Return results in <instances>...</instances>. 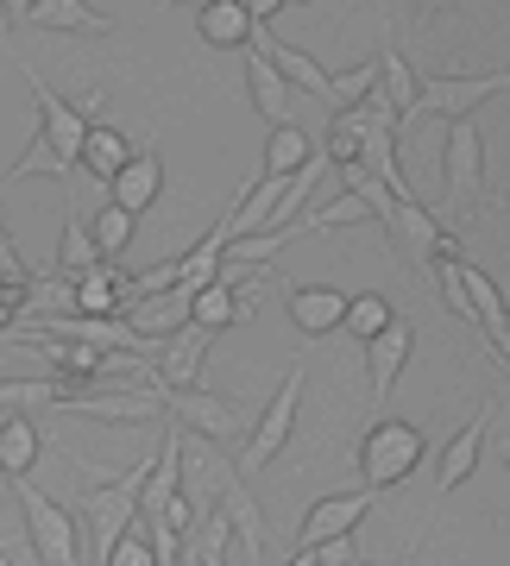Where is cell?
I'll return each mask as SVG.
<instances>
[{"label":"cell","mask_w":510,"mask_h":566,"mask_svg":"<svg viewBox=\"0 0 510 566\" xmlns=\"http://www.w3.org/2000/svg\"><path fill=\"white\" fill-rule=\"evenodd\" d=\"M152 460H158V447L139 453L126 472H114V479H102V485L82 491V516H89V554H82V566H102L107 554H114V542L139 523V491H145Z\"/></svg>","instance_id":"cell-1"},{"label":"cell","mask_w":510,"mask_h":566,"mask_svg":"<svg viewBox=\"0 0 510 566\" xmlns=\"http://www.w3.org/2000/svg\"><path fill=\"white\" fill-rule=\"evenodd\" d=\"M423 447H429V434H423L416 422L378 416V422L360 434V447H353V465H360V491H391V485H404L409 472L423 465Z\"/></svg>","instance_id":"cell-2"},{"label":"cell","mask_w":510,"mask_h":566,"mask_svg":"<svg viewBox=\"0 0 510 566\" xmlns=\"http://www.w3.org/2000/svg\"><path fill=\"white\" fill-rule=\"evenodd\" d=\"M510 88V70H486V76H416V102L409 114L397 120V139H409L423 120H472L491 95H504Z\"/></svg>","instance_id":"cell-3"},{"label":"cell","mask_w":510,"mask_h":566,"mask_svg":"<svg viewBox=\"0 0 510 566\" xmlns=\"http://www.w3.org/2000/svg\"><path fill=\"white\" fill-rule=\"evenodd\" d=\"M303 385H309V371H303V359L284 371V385L271 390V403L252 416V428H246V441H240V460H233V472H266L278 453L290 447V434H296V403H303Z\"/></svg>","instance_id":"cell-4"},{"label":"cell","mask_w":510,"mask_h":566,"mask_svg":"<svg viewBox=\"0 0 510 566\" xmlns=\"http://www.w3.org/2000/svg\"><path fill=\"white\" fill-rule=\"evenodd\" d=\"M13 497H20V516H25V542L39 554V566H82V523L58 497H44L32 479H7Z\"/></svg>","instance_id":"cell-5"},{"label":"cell","mask_w":510,"mask_h":566,"mask_svg":"<svg viewBox=\"0 0 510 566\" xmlns=\"http://www.w3.org/2000/svg\"><path fill=\"white\" fill-rule=\"evenodd\" d=\"M158 403H164V422H177L184 434L215 441V447H240L246 428H252V416H246L240 403L215 397L208 385H196V390H158Z\"/></svg>","instance_id":"cell-6"},{"label":"cell","mask_w":510,"mask_h":566,"mask_svg":"<svg viewBox=\"0 0 510 566\" xmlns=\"http://www.w3.org/2000/svg\"><path fill=\"white\" fill-rule=\"evenodd\" d=\"M385 233H391V252H397L404 264H416V271H435L441 259H454V240H448V227L435 221L429 208L416 202V196H404V202L391 208Z\"/></svg>","instance_id":"cell-7"},{"label":"cell","mask_w":510,"mask_h":566,"mask_svg":"<svg viewBox=\"0 0 510 566\" xmlns=\"http://www.w3.org/2000/svg\"><path fill=\"white\" fill-rule=\"evenodd\" d=\"M441 170H448V208H479L491 196V182H486V139H479V126H472V120H448Z\"/></svg>","instance_id":"cell-8"},{"label":"cell","mask_w":510,"mask_h":566,"mask_svg":"<svg viewBox=\"0 0 510 566\" xmlns=\"http://www.w3.org/2000/svg\"><path fill=\"white\" fill-rule=\"evenodd\" d=\"M208 346H215V334L184 322L170 340H158V353H152V385L158 390H196L202 385V365H208Z\"/></svg>","instance_id":"cell-9"},{"label":"cell","mask_w":510,"mask_h":566,"mask_svg":"<svg viewBox=\"0 0 510 566\" xmlns=\"http://www.w3.org/2000/svg\"><path fill=\"white\" fill-rule=\"evenodd\" d=\"M372 504H378V491H334V497H315L309 516L296 523V547H322V542H341V535H360Z\"/></svg>","instance_id":"cell-10"},{"label":"cell","mask_w":510,"mask_h":566,"mask_svg":"<svg viewBox=\"0 0 510 566\" xmlns=\"http://www.w3.org/2000/svg\"><path fill=\"white\" fill-rule=\"evenodd\" d=\"M20 70H25V88H32V102H39V139H51L63 151V158L76 164V151H82V133H89V120H82V107L76 102H63L58 88L32 70V63L20 57Z\"/></svg>","instance_id":"cell-11"},{"label":"cell","mask_w":510,"mask_h":566,"mask_svg":"<svg viewBox=\"0 0 510 566\" xmlns=\"http://www.w3.org/2000/svg\"><path fill=\"white\" fill-rule=\"evenodd\" d=\"M246 51H252V44H246ZM246 95H252V107H259L271 126H296V114H303V95L278 76V63H271L266 51L246 57Z\"/></svg>","instance_id":"cell-12"},{"label":"cell","mask_w":510,"mask_h":566,"mask_svg":"<svg viewBox=\"0 0 510 566\" xmlns=\"http://www.w3.org/2000/svg\"><path fill=\"white\" fill-rule=\"evenodd\" d=\"M158 196H164V158H158V151H133V158H126L121 170L107 177V202L126 208L133 221H139L145 208L158 202Z\"/></svg>","instance_id":"cell-13"},{"label":"cell","mask_w":510,"mask_h":566,"mask_svg":"<svg viewBox=\"0 0 510 566\" xmlns=\"http://www.w3.org/2000/svg\"><path fill=\"white\" fill-rule=\"evenodd\" d=\"M416 353V327L409 322H385L378 334L366 340V371H372V403H385L391 390H397V371L409 365Z\"/></svg>","instance_id":"cell-14"},{"label":"cell","mask_w":510,"mask_h":566,"mask_svg":"<svg viewBox=\"0 0 510 566\" xmlns=\"http://www.w3.org/2000/svg\"><path fill=\"white\" fill-rule=\"evenodd\" d=\"M491 416H498V403H479V416H472V422H460V434H448V447H441V472H435V485H441V491L467 485L472 472H479V453H486Z\"/></svg>","instance_id":"cell-15"},{"label":"cell","mask_w":510,"mask_h":566,"mask_svg":"<svg viewBox=\"0 0 510 566\" xmlns=\"http://www.w3.org/2000/svg\"><path fill=\"white\" fill-rule=\"evenodd\" d=\"M215 510L227 516V528H233V542H240L246 566L266 560V516H259V504H252V491H246V479L233 472L221 485V497H215Z\"/></svg>","instance_id":"cell-16"},{"label":"cell","mask_w":510,"mask_h":566,"mask_svg":"<svg viewBox=\"0 0 510 566\" xmlns=\"http://www.w3.org/2000/svg\"><path fill=\"white\" fill-rule=\"evenodd\" d=\"M25 25H39V32H70V39H107V32H114V13L89 7V0H32Z\"/></svg>","instance_id":"cell-17"},{"label":"cell","mask_w":510,"mask_h":566,"mask_svg":"<svg viewBox=\"0 0 510 566\" xmlns=\"http://www.w3.org/2000/svg\"><path fill=\"white\" fill-rule=\"evenodd\" d=\"M121 322L133 327L145 346H158V340H170V334L189 322V296H184V290H164V296H133V303L121 308Z\"/></svg>","instance_id":"cell-18"},{"label":"cell","mask_w":510,"mask_h":566,"mask_svg":"<svg viewBox=\"0 0 510 566\" xmlns=\"http://www.w3.org/2000/svg\"><path fill=\"white\" fill-rule=\"evenodd\" d=\"M290 322L303 327L309 340L315 334H334L341 315H347V290H334V283H290Z\"/></svg>","instance_id":"cell-19"},{"label":"cell","mask_w":510,"mask_h":566,"mask_svg":"<svg viewBox=\"0 0 510 566\" xmlns=\"http://www.w3.org/2000/svg\"><path fill=\"white\" fill-rule=\"evenodd\" d=\"M196 32L215 51H246L252 44V13H246L240 0H202L196 7Z\"/></svg>","instance_id":"cell-20"},{"label":"cell","mask_w":510,"mask_h":566,"mask_svg":"<svg viewBox=\"0 0 510 566\" xmlns=\"http://www.w3.org/2000/svg\"><path fill=\"white\" fill-rule=\"evenodd\" d=\"M133 158V139H126L121 126L107 120H89V133H82V151H76V170H89V177L107 189V177L121 170V164Z\"/></svg>","instance_id":"cell-21"},{"label":"cell","mask_w":510,"mask_h":566,"mask_svg":"<svg viewBox=\"0 0 510 566\" xmlns=\"http://www.w3.org/2000/svg\"><path fill=\"white\" fill-rule=\"evenodd\" d=\"M95 264H107L102 252H95V233H89V221H82L76 202H63V233H58V277L76 283L82 271H95Z\"/></svg>","instance_id":"cell-22"},{"label":"cell","mask_w":510,"mask_h":566,"mask_svg":"<svg viewBox=\"0 0 510 566\" xmlns=\"http://www.w3.org/2000/svg\"><path fill=\"white\" fill-rule=\"evenodd\" d=\"M246 308H259V290L246 296V290L208 283V290H196V296H189V322H196V327H208V334H221V327L246 322Z\"/></svg>","instance_id":"cell-23"},{"label":"cell","mask_w":510,"mask_h":566,"mask_svg":"<svg viewBox=\"0 0 510 566\" xmlns=\"http://www.w3.org/2000/svg\"><path fill=\"white\" fill-rule=\"evenodd\" d=\"M44 453V434L32 416H0V479H25Z\"/></svg>","instance_id":"cell-24"},{"label":"cell","mask_w":510,"mask_h":566,"mask_svg":"<svg viewBox=\"0 0 510 566\" xmlns=\"http://www.w3.org/2000/svg\"><path fill=\"white\" fill-rule=\"evenodd\" d=\"M70 315H121V271H114V259L70 283Z\"/></svg>","instance_id":"cell-25"},{"label":"cell","mask_w":510,"mask_h":566,"mask_svg":"<svg viewBox=\"0 0 510 566\" xmlns=\"http://www.w3.org/2000/svg\"><path fill=\"white\" fill-rule=\"evenodd\" d=\"M63 378H0V409L7 416H39V409H58Z\"/></svg>","instance_id":"cell-26"},{"label":"cell","mask_w":510,"mask_h":566,"mask_svg":"<svg viewBox=\"0 0 510 566\" xmlns=\"http://www.w3.org/2000/svg\"><path fill=\"white\" fill-rule=\"evenodd\" d=\"M309 151H315V139H309L303 126H271L266 133V177H296L309 164Z\"/></svg>","instance_id":"cell-27"},{"label":"cell","mask_w":510,"mask_h":566,"mask_svg":"<svg viewBox=\"0 0 510 566\" xmlns=\"http://www.w3.org/2000/svg\"><path fill=\"white\" fill-rule=\"evenodd\" d=\"M378 95L397 107V120H404L409 102H416V70L404 63V51H397V44H385V51H378Z\"/></svg>","instance_id":"cell-28"},{"label":"cell","mask_w":510,"mask_h":566,"mask_svg":"<svg viewBox=\"0 0 510 566\" xmlns=\"http://www.w3.org/2000/svg\"><path fill=\"white\" fill-rule=\"evenodd\" d=\"M89 233H95V252H102V259H121L126 245H133V214H126V208H114L102 196L95 221H89Z\"/></svg>","instance_id":"cell-29"},{"label":"cell","mask_w":510,"mask_h":566,"mask_svg":"<svg viewBox=\"0 0 510 566\" xmlns=\"http://www.w3.org/2000/svg\"><path fill=\"white\" fill-rule=\"evenodd\" d=\"M385 322H397L385 296H372V290H366V296H347V315H341V327H347L353 340H372Z\"/></svg>","instance_id":"cell-30"},{"label":"cell","mask_w":510,"mask_h":566,"mask_svg":"<svg viewBox=\"0 0 510 566\" xmlns=\"http://www.w3.org/2000/svg\"><path fill=\"white\" fill-rule=\"evenodd\" d=\"M372 88H378V57H366V63H353V70H341V76H334V114H341V107H353V102H366Z\"/></svg>","instance_id":"cell-31"},{"label":"cell","mask_w":510,"mask_h":566,"mask_svg":"<svg viewBox=\"0 0 510 566\" xmlns=\"http://www.w3.org/2000/svg\"><path fill=\"white\" fill-rule=\"evenodd\" d=\"M360 221H372L366 202H360V196H341V202L315 208L309 221H296V233H327V227H360Z\"/></svg>","instance_id":"cell-32"},{"label":"cell","mask_w":510,"mask_h":566,"mask_svg":"<svg viewBox=\"0 0 510 566\" xmlns=\"http://www.w3.org/2000/svg\"><path fill=\"white\" fill-rule=\"evenodd\" d=\"M102 566H152V542H145V528H139V523L126 528V535L114 542V554H107Z\"/></svg>","instance_id":"cell-33"},{"label":"cell","mask_w":510,"mask_h":566,"mask_svg":"<svg viewBox=\"0 0 510 566\" xmlns=\"http://www.w3.org/2000/svg\"><path fill=\"white\" fill-rule=\"evenodd\" d=\"M0 283H7V290H25V283H32L25 259L13 252V240H7V214H0Z\"/></svg>","instance_id":"cell-34"},{"label":"cell","mask_w":510,"mask_h":566,"mask_svg":"<svg viewBox=\"0 0 510 566\" xmlns=\"http://www.w3.org/2000/svg\"><path fill=\"white\" fill-rule=\"evenodd\" d=\"M240 7L252 13V25H271V20H278V13L290 7V0H240Z\"/></svg>","instance_id":"cell-35"},{"label":"cell","mask_w":510,"mask_h":566,"mask_svg":"<svg viewBox=\"0 0 510 566\" xmlns=\"http://www.w3.org/2000/svg\"><path fill=\"white\" fill-rule=\"evenodd\" d=\"M0 13H7V20H25V13H32V0H0Z\"/></svg>","instance_id":"cell-36"},{"label":"cell","mask_w":510,"mask_h":566,"mask_svg":"<svg viewBox=\"0 0 510 566\" xmlns=\"http://www.w3.org/2000/svg\"><path fill=\"white\" fill-rule=\"evenodd\" d=\"M177 566H215V560H202V554H196V547L184 542V554H177Z\"/></svg>","instance_id":"cell-37"},{"label":"cell","mask_w":510,"mask_h":566,"mask_svg":"<svg viewBox=\"0 0 510 566\" xmlns=\"http://www.w3.org/2000/svg\"><path fill=\"white\" fill-rule=\"evenodd\" d=\"M284 566H322V560H315V554H309V547H296V554H290Z\"/></svg>","instance_id":"cell-38"},{"label":"cell","mask_w":510,"mask_h":566,"mask_svg":"<svg viewBox=\"0 0 510 566\" xmlns=\"http://www.w3.org/2000/svg\"><path fill=\"white\" fill-rule=\"evenodd\" d=\"M7 44H13V20H7V13H0V51H7Z\"/></svg>","instance_id":"cell-39"},{"label":"cell","mask_w":510,"mask_h":566,"mask_svg":"<svg viewBox=\"0 0 510 566\" xmlns=\"http://www.w3.org/2000/svg\"><path fill=\"white\" fill-rule=\"evenodd\" d=\"M152 7H158V13H170V7H184V0H152ZM196 7H202V0H196Z\"/></svg>","instance_id":"cell-40"},{"label":"cell","mask_w":510,"mask_h":566,"mask_svg":"<svg viewBox=\"0 0 510 566\" xmlns=\"http://www.w3.org/2000/svg\"><path fill=\"white\" fill-rule=\"evenodd\" d=\"M397 7H404V13H423V7H429V0H397Z\"/></svg>","instance_id":"cell-41"},{"label":"cell","mask_w":510,"mask_h":566,"mask_svg":"<svg viewBox=\"0 0 510 566\" xmlns=\"http://www.w3.org/2000/svg\"><path fill=\"white\" fill-rule=\"evenodd\" d=\"M0 566H13V554H7V547H0Z\"/></svg>","instance_id":"cell-42"},{"label":"cell","mask_w":510,"mask_h":566,"mask_svg":"<svg viewBox=\"0 0 510 566\" xmlns=\"http://www.w3.org/2000/svg\"><path fill=\"white\" fill-rule=\"evenodd\" d=\"M347 566H372V560H360V554H353V560H347Z\"/></svg>","instance_id":"cell-43"},{"label":"cell","mask_w":510,"mask_h":566,"mask_svg":"<svg viewBox=\"0 0 510 566\" xmlns=\"http://www.w3.org/2000/svg\"><path fill=\"white\" fill-rule=\"evenodd\" d=\"M504 465H510V441H504Z\"/></svg>","instance_id":"cell-44"},{"label":"cell","mask_w":510,"mask_h":566,"mask_svg":"<svg viewBox=\"0 0 510 566\" xmlns=\"http://www.w3.org/2000/svg\"><path fill=\"white\" fill-rule=\"evenodd\" d=\"M409 566H416V560H409Z\"/></svg>","instance_id":"cell-45"}]
</instances>
